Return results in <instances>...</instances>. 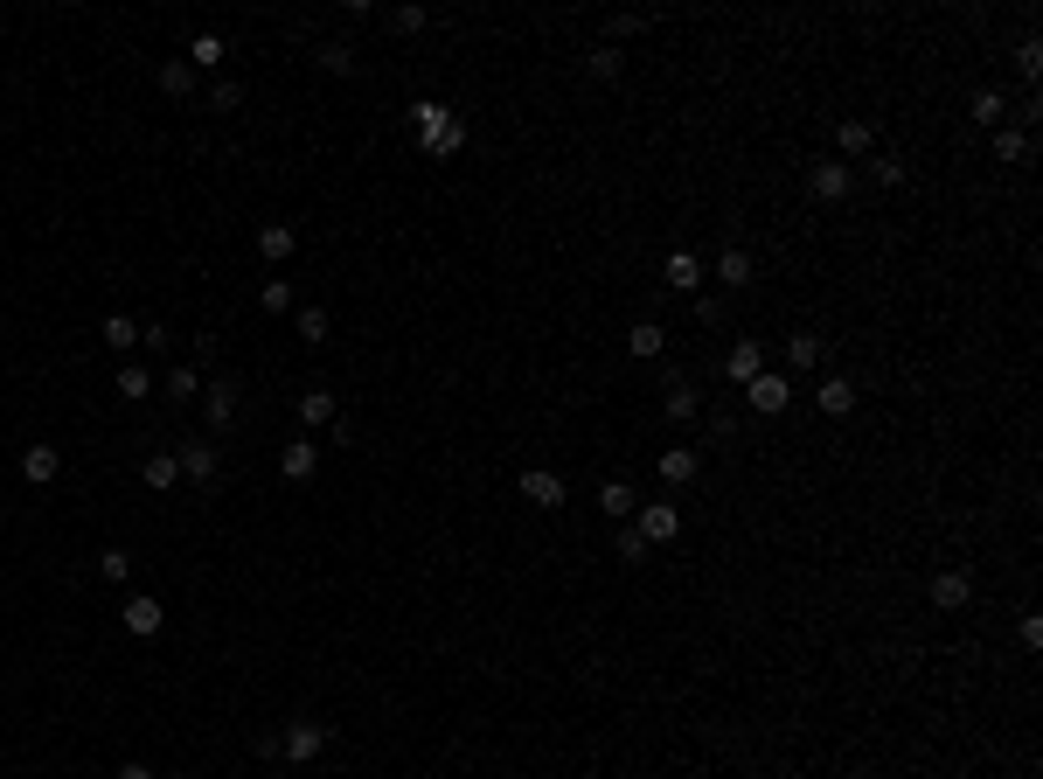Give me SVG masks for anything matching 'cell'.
<instances>
[{"instance_id":"6da1fadb","label":"cell","mask_w":1043,"mask_h":779,"mask_svg":"<svg viewBox=\"0 0 1043 779\" xmlns=\"http://www.w3.org/2000/svg\"><path fill=\"white\" fill-rule=\"evenodd\" d=\"M279 752H286L293 766H313V759L327 752V724H313V717H299V724H286V731H279Z\"/></svg>"},{"instance_id":"7a4b0ae2","label":"cell","mask_w":1043,"mask_h":779,"mask_svg":"<svg viewBox=\"0 0 1043 779\" xmlns=\"http://www.w3.org/2000/svg\"><path fill=\"white\" fill-rule=\"evenodd\" d=\"M745 397H751V411H765V418H772V411H786V404H793V383H786L779 369H758V376L745 383Z\"/></svg>"},{"instance_id":"3957f363","label":"cell","mask_w":1043,"mask_h":779,"mask_svg":"<svg viewBox=\"0 0 1043 779\" xmlns=\"http://www.w3.org/2000/svg\"><path fill=\"white\" fill-rule=\"evenodd\" d=\"M640 536H647V550H654V543H675V536H682L675 501H647V508H640Z\"/></svg>"},{"instance_id":"277c9868","label":"cell","mask_w":1043,"mask_h":779,"mask_svg":"<svg viewBox=\"0 0 1043 779\" xmlns=\"http://www.w3.org/2000/svg\"><path fill=\"white\" fill-rule=\"evenodd\" d=\"M807 188H814L821 202H842V195L856 188V174H849L842 160H814V174H807Z\"/></svg>"},{"instance_id":"5b68a950","label":"cell","mask_w":1043,"mask_h":779,"mask_svg":"<svg viewBox=\"0 0 1043 779\" xmlns=\"http://www.w3.org/2000/svg\"><path fill=\"white\" fill-rule=\"evenodd\" d=\"M522 494H529L536 508H564V494H571V487H564V473H550V467H529V473H522Z\"/></svg>"},{"instance_id":"8992f818","label":"cell","mask_w":1043,"mask_h":779,"mask_svg":"<svg viewBox=\"0 0 1043 779\" xmlns=\"http://www.w3.org/2000/svg\"><path fill=\"white\" fill-rule=\"evenodd\" d=\"M967 599H974V578H967V571H939V578H932V606H939V613H960Z\"/></svg>"},{"instance_id":"52a82bcc","label":"cell","mask_w":1043,"mask_h":779,"mask_svg":"<svg viewBox=\"0 0 1043 779\" xmlns=\"http://www.w3.org/2000/svg\"><path fill=\"white\" fill-rule=\"evenodd\" d=\"M446 105H439V98H418V105H411V133H418V147H432V140H439V133H446Z\"/></svg>"},{"instance_id":"ba28073f","label":"cell","mask_w":1043,"mask_h":779,"mask_svg":"<svg viewBox=\"0 0 1043 779\" xmlns=\"http://www.w3.org/2000/svg\"><path fill=\"white\" fill-rule=\"evenodd\" d=\"M696 473H703L696 446H668V453H661V480H668V487H689Z\"/></svg>"},{"instance_id":"9c48e42d","label":"cell","mask_w":1043,"mask_h":779,"mask_svg":"<svg viewBox=\"0 0 1043 779\" xmlns=\"http://www.w3.org/2000/svg\"><path fill=\"white\" fill-rule=\"evenodd\" d=\"M814 404H821L828 418H849V411H856V383H849V376H828V383L814 390Z\"/></svg>"},{"instance_id":"30bf717a","label":"cell","mask_w":1043,"mask_h":779,"mask_svg":"<svg viewBox=\"0 0 1043 779\" xmlns=\"http://www.w3.org/2000/svg\"><path fill=\"white\" fill-rule=\"evenodd\" d=\"M21 473H28L35 487H49V480L63 473V453H56V446H28V453H21Z\"/></svg>"},{"instance_id":"8fae6325","label":"cell","mask_w":1043,"mask_h":779,"mask_svg":"<svg viewBox=\"0 0 1043 779\" xmlns=\"http://www.w3.org/2000/svg\"><path fill=\"white\" fill-rule=\"evenodd\" d=\"M598 508H605V522H626V515L640 508V494H633L626 480H605V487H598Z\"/></svg>"},{"instance_id":"7c38bea8","label":"cell","mask_w":1043,"mask_h":779,"mask_svg":"<svg viewBox=\"0 0 1043 779\" xmlns=\"http://www.w3.org/2000/svg\"><path fill=\"white\" fill-rule=\"evenodd\" d=\"M293 244H299L293 223H265V230H258V251H265L272 265H286V258H293Z\"/></svg>"},{"instance_id":"4fadbf2b","label":"cell","mask_w":1043,"mask_h":779,"mask_svg":"<svg viewBox=\"0 0 1043 779\" xmlns=\"http://www.w3.org/2000/svg\"><path fill=\"white\" fill-rule=\"evenodd\" d=\"M313 467H320V453H313V439H293V446L279 453V473H286V480H313Z\"/></svg>"},{"instance_id":"5bb4252c","label":"cell","mask_w":1043,"mask_h":779,"mask_svg":"<svg viewBox=\"0 0 1043 779\" xmlns=\"http://www.w3.org/2000/svg\"><path fill=\"white\" fill-rule=\"evenodd\" d=\"M758 369H765V348H758V341H738V348H731V362H724V376H731V383H751Z\"/></svg>"},{"instance_id":"9a60e30c","label":"cell","mask_w":1043,"mask_h":779,"mask_svg":"<svg viewBox=\"0 0 1043 779\" xmlns=\"http://www.w3.org/2000/svg\"><path fill=\"white\" fill-rule=\"evenodd\" d=\"M835 147H842V154H870V147H877V126H870V119H842V126H835Z\"/></svg>"},{"instance_id":"2e32d148","label":"cell","mask_w":1043,"mask_h":779,"mask_svg":"<svg viewBox=\"0 0 1043 779\" xmlns=\"http://www.w3.org/2000/svg\"><path fill=\"white\" fill-rule=\"evenodd\" d=\"M174 460H181V473H188V480H216V446H195V439H188Z\"/></svg>"},{"instance_id":"e0dca14e","label":"cell","mask_w":1043,"mask_h":779,"mask_svg":"<svg viewBox=\"0 0 1043 779\" xmlns=\"http://www.w3.org/2000/svg\"><path fill=\"white\" fill-rule=\"evenodd\" d=\"M160 91H167V98H188V91H195V63H188V56L160 63Z\"/></svg>"},{"instance_id":"ac0fdd59","label":"cell","mask_w":1043,"mask_h":779,"mask_svg":"<svg viewBox=\"0 0 1043 779\" xmlns=\"http://www.w3.org/2000/svg\"><path fill=\"white\" fill-rule=\"evenodd\" d=\"M299 418H306V425H334V418H341V411H334V390H306V397H299Z\"/></svg>"},{"instance_id":"d6986e66","label":"cell","mask_w":1043,"mask_h":779,"mask_svg":"<svg viewBox=\"0 0 1043 779\" xmlns=\"http://www.w3.org/2000/svg\"><path fill=\"white\" fill-rule=\"evenodd\" d=\"M160 620H167L160 599H126V626H133V633H160Z\"/></svg>"},{"instance_id":"ffe728a7","label":"cell","mask_w":1043,"mask_h":779,"mask_svg":"<svg viewBox=\"0 0 1043 779\" xmlns=\"http://www.w3.org/2000/svg\"><path fill=\"white\" fill-rule=\"evenodd\" d=\"M119 397H126V404H147V397H153V376L140 369V362H126V369H119Z\"/></svg>"},{"instance_id":"44dd1931","label":"cell","mask_w":1043,"mask_h":779,"mask_svg":"<svg viewBox=\"0 0 1043 779\" xmlns=\"http://www.w3.org/2000/svg\"><path fill=\"white\" fill-rule=\"evenodd\" d=\"M313 63H320V70H334V77H348V70H355V49H348V42H320V49H313Z\"/></svg>"},{"instance_id":"7402d4cb","label":"cell","mask_w":1043,"mask_h":779,"mask_svg":"<svg viewBox=\"0 0 1043 779\" xmlns=\"http://www.w3.org/2000/svg\"><path fill=\"white\" fill-rule=\"evenodd\" d=\"M626 341H633V355H661L668 327H661V320H633V334H626Z\"/></svg>"},{"instance_id":"603a6c76","label":"cell","mask_w":1043,"mask_h":779,"mask_svg":"<svg viewBox=\"0 0 1043 779\" xmlns=\"http://www.w3.org/2000/svg\"><path fill=\"white\" fill-rule=\"evenodd\" d=\"M237 418V383H209V425H230Z\"/></svg>"},{"instance_id":"cb8c5ba5","label":"cell","mask_w":1043,"mask_h":779,"mask_svg":"<svg viewBox=\"0 0 1043 779\" xmlns=\"http://www.w3.org/2000/svg\"><path fill=\"white\" fill-rule=\"evenodd\" d=\"M717 279L724 286H751V251H724L717 258Z\"/></svg>"},{"instance_id":"d4e9b609","label":"cell","mask_w":1043,"mask_h":779,"mask_svg":"<svg viewBox=\"0 0 1043 779\" xmlns=\"http://www.w3.org/2000/svg\"><path fill=\"white\" fill-rule=\"evenodd\" d=\"M140 341V320H126V313H105V348H133Z\"/></svg>"},{"instance_id":"484cf974","label":"cell","mask_w":1043,"mask_h":779,"mask_svg":"<svg viewBox=\"0 0 1043 779\" xmlns=\"http://www.w3.org/2000/svg\"><path fill=\"white\" fill-rule=\"evenodd\" d=\"M786 362H793V369H814V362H821V334H793V341H786Z\"/></svg>"},{"instance_id":"4316f807","label":"cell","mask_w":1043,"mask_h":779,"mask_svg":"<svg viewBox=\"0 0 1043 779\" xmlns=\"http://www.w3.org/2000/svg\"><path fill=\"white\" fill-rule=\"evenodd\" d=\"M668 418H675V425H689V418H703V397L675 383V390H668Z\"/></svg>"},{"instance_id":"83f0119b","label":"cell","mask_w":1043,"mask_h":779,"mask_svg":"<svg viewBox=\"0 0 1043 779\" xmlns=\"http://www.w3.org/2000/svg\"><path fill=\"white\" fill-rule=\"evenodd\" d=\"M1030 154V133H1016V126H995V160H1023Z\"/></svg>"},{"instance_id":"f1b7e54d","label":"cell","mask_w":1043,"mask_h":779,"mask_svg":"<svg viewBox=\"0 0 1043 779\" xmlns=\"http://www.w3.org/2000/svg\"><path fill=\"white\" fill-rule=\"evenodd\" d=\"M188 63L216 70V63H223V35H195V42H188Z\"/></svg>"},{"instance_id":"f546056e","label":"cell","mask_w":1043,"mask_h":779,"mask_svg":"<svg viewBox=\"0 0 1043 779\" xmlns=\"http://www.w3.org/2000/svg\"><path fill=\"white\" fill-rule=\"evenodd\" d=\"M668 286H675V293L696 286V258H689V251H668Z\"/></svg>"},{"instance_id":"4dcf8cb0","label":"cell","mask_w":1043,"mask_h":779,"mask_svg":"<svg viewBox=\"0 0 1043 779\" xmlns=\"http://www.w3.org/2000/svg\"><path fill=\"white\" fill-rule=\"evenodd\" d=\"M98 578H105V585H126V578H133V557H126V550H105V557H98Z\"/></svg>"},{"instance_id":"1f68e13d","label":"cell","mask_w":1043,"mask_h":779,"mask_svg":"<svg viewBox=\"0 0 1043 779\" xmlns=\"http://www.w3.org/2000/svg\"><path fill=\"white\" fill-rule=\"evenodd\" d=\"M174 480H181V460H174V453H153L147 460V487H174Z\"/></svg>"},{"instance_id":"d6a6232c","label":"cell","mask_w":1043,"mask_h":779,"mask_svg":"<svg viewBox=\"0 0 1043 779\" xmlns=\"http://www.w3.org/2000/svg\"><path fill=\"white\" fill-rule=\"evenodd\" d=\"M258 300H265V313H286V307H293V279H265V293H258Z\"/></svg>"},{"instance_id":"836d02e7","label":"cell","mask_w":1043,"mask_h":779,"mask_svg":"<svg viewBox=\"0 0 1043 779\" xmlns=\"http://www.w3.org/2000/svg\"><path fill=\"white\" fill-rule=\"evenodd\" d=\"M299 341H313V348L327 341V313L320 307H299Z\"/></svg>"},{"instance_id":"e575fe53","label":"cell","mask_w":1043,"mask_h":779,"mask_svg":"<svg viewBox=\"0 0 1043 779\" xmlns=\"http://www.w3.org/2000/svg\"><path fill=\"white\" fill-rule=\"evenodd\" d=\"M619 63H626V56H619V42H598V49H592V77H619Z\"/></svg>"},{"instance_id":"d590c367","label":"cell","mask_w":1043,"mask_h":779,"mask_svg":"<svg viewBox=\"0 0 1043 779\" xmlns=\"http://www.w3.org/2000/svg\"><path fill=\"white\" fill-rule=\"evenodd\" d=\"M1002 112H1009L1002 91H981V98H974V119H981V126H1002Z\"/></svg>"},{"instance_id":"8d00e7d4","label":"cell","mask_w":1043,"mask_h":779,"mask_svg":"<svg viewBox=\"0 0 1043 779\" xmlns=\"http://www.w3.org/2000/svg\"><path fill=\"white\" fill-rule=\"evenodd\" d=\"M195 390H202V383H195V369H167V397H174V404H188Z\"/></svg>"},{"instance_id":"74e56055","label":"cell","mask_w":1043,"mask_h":779,"mask_svg":"<svg viewBox=\"0 0 1043 779\" xmlns=\"http://www.w3.org/2000/svg\"><path fill=\"white\" fill-rule=\"evenodd\" d=\"M1016 63H1023V77H1030V84H1037V77H1043V42H1037V35H1030V42L1016 49Z\"/></svg>"},{"instance_id":"f35d334b","label":"cell","mask_w":1043,"mask_h":779,"mask_svg":"<svg viewBox=\"0 0 1043 779\" xmlns=\"http://www.w3.org/2000/svg\"><path fill=\"white\" fill-rule=\"evenodd\" d=\"M209 105H216V112H237V105H244V91H237L230 77H216V91H209Z\"/></svg>"},{"instance_id":"ab89813d","label":"cell","mask_w":1043,"mask_h":779,"mask_svg":"<svg viewBox=\"0 0 1043 779\" xmlns=\"http://www.w3.org/2000/svg\"><path fill=\"white\" fill-rule=\"evenodd\" d=\"M619 557H626V564H647V536H640V529H619Z\"/></svg>"},{"instance_id":"60d3db41","label":"cell","mask_w":1043,"mask_h":779,"mask_svg":"<svg viewBox=\"0 0 1043 779\" xmlns=\"http://www.w3.org/2000/svg\"><path fill=\"white\" fill-rule=\"evenodd\" d=\"M870 181H877V188H897V181H904V167L884 154V160H870Z\"/></svg>"},{"instance_id":"b9f144b4","label":"cell","mask_w":1043,"mask_h":779,"mask_svg":"<svg viewBox=\"0 0 1043 779\" xmlns=\"http://www.w3.org/2000/svg\"><path fill=\"white\" fill-rule=\"evenodd\" d=\"M390 28H397V35H418V28H425V7H397Z\"/></svg>"},{"instance_id":"7bdbcfd3","label":"cell","mask_w":1043,"mask_h":779,"mask_svg":"<svg viewBox=\"0 0 1043 779\" xmlns=\"http://www.w3.org/2000/svg\"><path fill=\"white\" fill-rule=\"evenodd\" d=\"M119 779H153V773L147 766H119Z\"/></svg>"}]
</instances>
